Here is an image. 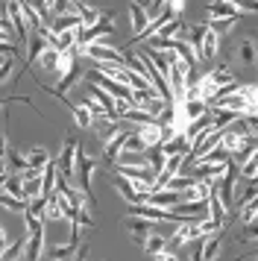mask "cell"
I'll return each instance as SVG.
<instances>
[{"label": "cell", "instance_id": "obj_1", "mask_svg": "<svg viewBox=\"0 0 258 261\" xmlns=\"http://www.w3.org/2000/svg\"><path fill=\"white\" fill-rule=\"evenodd\" d=\"M115 33V15L106 12L100 15V21L94 27H85V30H76V47H88V44H94V41H103L106 36H112Z\"/></svg>", "mask_w": 258, "mask_h": 261}, {"label": "cell", "instance_id": "obj_2", "mask_svg": "<svg viewBox=\"0 0 258 261\" xmlns=\"http://www.w3.org/2000/svg\"><path fill=\"white\" fill-rule=\"evenodd\" d=\"M100 167V162L97 159H91V155H85L82 153V147H80V153H76V176H73V182H76V188L85 194V200L94 202V191H91V176H94V170Z\"/></svg>", "mask_w": 258, "mask_h": 261}, {"label": "cell", "instance_id": "obj_3", "mask_svg": "<svg viewBox=\"0 0 258 261\" xmlns=\"http://www.w3.org/2000/svg\"><path fill=\"white\" fill-rule=\"evenodd\" d=\"M76 153H80V138H68L65 147H62V153H59V159H53L62 179H73L76 176Z\"/></svg>", "mask_w": 258, "mask_h": 261}, {"label": "cell", "instance_id": "obj_4", "mask_svg": "<svg viewBox=\"0 0 258 261\" xmlns=\"http://www.w3.org/2000/svg\"><path fill=\"white\" fill-rule=\"evenodd\" d=\"M23 255L30 261H41L44 255V223L35 226L33 232H27V241H23Z\"/></svg>", "mask_w": 258, "mask_h": 261}, {"label": "cell", "instance_id": "obj_5", "mask_svg": "<svg viewBox=\"0 0 258 261\" xmlns=\"http://www.w3.org/2000/svg\"><path fill=\"white\" fill-rule=\"evenodd\" d=\"M238 179H241V173H238V165H226V173H223L217 182H220V200L229 205V202H235V191H238Z\"/></svg>", "mask_w": 258, "mask_h": 261}, {"label": "cell", "instance_id": "obj_6", "mask_svg": "<svg viewBox=\"0 0 258 261\" xmlns=\"http://www.w3.org/2000/svg\"><path fill=\"white\" fill-rule=\"evenodd\" d=\"M147 205H156V208H176V202H182V194L179 191H170V188H162V191H150L147 194Z\"/></svg>", "mask_w": 258, "mask_h": 261}, {"label": "cell", "instance_id": "obj_7", "mask_svg": "<svg viewBox=\"0 0 258 261\" xmlns=\"http://www.w3.org/2000/svg\"><path fill=\"white\" fill-rule=\"evenodd\" d=\"M129 132H132V129H129ZM129 132L120 129L115 138H112V141L103 144V165H106V167H112V165L117 162V155L123 153V144H126V135H129Z\"/></svg>", "mask_w": 258, "mask_h": 261}, {"label": "cell", "instance_id": "obj_8", "mask_svg": "<svg viewBox=\"0 0 258 261\" xmlns=\"http://www.w3.org/2000/svg\"><path fill=\"white\" fill-rule=\"evenodd\" d=\"M226 165L229 162H223V165H211V162H194V179H202V182H217V179L226 173Z\"/></svg>", "mask_w": 258, "mask_h": 261}, {"label": "cell", "instance_id": "obj_9", "mask_svg": "<svg viewBox=\"0 0 258 261\" xmlns=\"http://www.w3.org/2000/svg\"><path fill=\"white\" fill-rule=\"evenodd\" d=\"M132 132H135V135L141 138V144H144L147 150L162 144V126H159L156 120H150V123H138V126H135Z\"/></svg>", "mask_w": 258, "mask_h": 261}, {"label": "cell", "instance_id": "obj_10", "mask_svg": "<svg viewBox=\"0 0 258 261\" xmlns=\"http://www.w3.org/2000/svg\"><path fill=\"white\" fill-rule=\"evenodd\" d=\"M126 226H129V235H132V241H135L138 247H144V241H147V235L152 232V226H156V223L144 220V217H135V214H129Z\"/></svg>", "mask_w": 258, "mask_h": 261}, {"label": "cell", "instance_id": "obj_11", "mask_svg": "<svg viewBox=\"0 0 258 261\" xmlns=\"http://www.w3.org/2000/svg\"><path fill=\"white\" fill-rule=\"evenodd\" d=\"M252 155H255V135H246V138H241V144L235 147L232 153H229V162L241 167L246 159H252Z\"/></svg>", "mask_w": 258, "mask_h": 261}, {"label": "cell", "instance_id": "obj_12", "mask_svg": "<svg viewBox=\"0 0 258 261\" xmlns=\"http://www.w3.org/2000/svg\"><path fill=\"white\" fill-rule=\"evenodd\" d=\"M205 15L209 18H235V21H241V9H235L232 3H226V0H211L205 6Z\"/></svg>", "mask_w": 258, "mask_h": 261}, {"label": "cell", "instance_id": "obj_13", "mask_svg": "<svg viewBox=\"0 0 258 261\" xmlns=\"http://www.w3.org/2000/svg\"><path fill=\"white\" fill-rule=\"evenodd\" d=\"M217 53H220V36L211 33L209 27H205L202 41H199V56H202V59H217Z\"/></svg>", "mask_w": 258, "mask_h": 261}, {"label": "cell", "instance_id": "obj_14", "mask_svg": "<svg viewBox=\"0 0 258 261\" xmlns=\"http://www.w3.org/2000/svg\"><path fill=\"white\" fill-rule=\"evenodd\" d=\"M205 205H209V217L211 220H217V223L226 226V214H229V205L220 200V194H217V188L209 194V200H205Z\"/></svg>", "mask_w": 258, "mask_h": 261}, {"label": "cell", "instance_id": "obj_15", "mask_svg": "<svg viewBox=\"0 0 258 261\" xmlns=\"http://www.w3.org/2000/svg\"><path fill=\"white\" fill-rule=\"evenodd\" d=\"M129 24H132V33L138 36V33H144V27L150 24V15H147V9L144 6H138V3H132L129 0Z\"/></svg>", "mask_w": 258, "mask_h": 261}, {"label": "cell", "instance_id": "obj_16", "mask_svg": "<svg viewBox=\"0 0 258 261\" xmlns=\"http://www.w3.org/2000/svg\"><path fill=\"white\" fill-rule=\"evenodd\" d=\"M188 147H191V144H188V138L182 135V132H176L170 141L159 144V150H162L164 155H185V153H188Z\"/></svg>", "mask_w": 258, "mask_h": 261}, {"label": "cell", "instance_id": "obj_17", "mask_svg": "<svg viewBox=\"0 0 258 261\" xmlns=\"http://www.w3.org/2000/svg\"><path fill=\"white\" fill-rule=\"evenodd\" d=\"M112 185H115V191L123 197V202H129V205H135V202H141V197L135 194V188L129 185V179H123V176H112Z\"/></svg>", "mask_w": 258, "mask_h": 261}, {"label": "cell", "instance_id": "obj_18", "mask_svg": "<svg viewBox=\"0 0 258 261\" xmlns=\"http://www.w3.org/2000/svg\"><path fill=\"white\" fill-rule=\"evenodd\" d=\"M44 47H47L44 38L38 36V33H30V41H27V68H30V65L44 53ZM27 68H23V71H27Z\"/></svg>", "mask_w": 258, "mask_h": 261}, {"label": "cell", "instance_id": "obj_19", "mask_svg": "<svg viewBox=\"0 0 258 261\" xmlns=\"http://www.w3.org/2000/svg\"><path fill=\"white\" fill-rule=\"evenodd\" d=\"M82 21H80V15H56L53 18V24H50V30L53 33H68V30H80Z\"/></svg>", "mask_w": 258, "mask_h": 261}, {"label": "cell", "instance_id": "obj_20", "mask_svg": "<svg viewBox=\"0 0 258 261\" xmlns=\"http://www.w3.org/2000/svg\"><path fill=\"white\" fill-rule=\"evenodd\" d=\"M23 159H27V165H30V167H35V170H41V167H44L47 162L53 159V155L47 153L44 147H30V150L23 153Z\"/></svg>", "mask_w": 258, "mask_h": 261}, {"label": "cell", "instance_id": "obj_21", "mask_svg": "<svg viewBox=\"0 0 258 261\" xmlns=\"http://www.w3.org/2000/svg\"><path fill=\"white\" fill-rule=\"evenodd\" d=\"M235 24H238L235 18H205V27H209L211 33H217L220 41H223V36H229V33H232Z\"/></svg>", "mask_w": 258, "mask_h": 261}, {"label": "cell", "instance_id": "obj_22", "mask_svg": "<svg viewBox=\"0 0 258 261\" xmlns=\"http://www.w3.org/2000/svg\"><path fill=\"white\" fill-rule=\"evenodd\" d=\"M76 247H80V244H73V241H68V244H56V247L50 249V258L53 261H70L73 255H76Z\"/></svg>", "mask_w": 258, "mask_h": 261}, {"label": "cell", "instance_id": "obj_23", "mask_svg": "<svg viewBox=\"0 0 258 261\" xmlns=\"http://www.w3.org/2000/svg\"><path fill=\"white\" fill-rule=\"evenodd\" d=\"M9 197H15V200H23V182H21V173H12V176H6V182H3V188ZM27 202V200H23Z\"/></svg>", "mask_w": 258, "mask_h": 261}, {"label": "cell", "instance_id": "obj_24", "mask_svg": "<svg viewBox=\"0 0 258 261\" xmlns=\"http://www.w3.org/2000/svg\"><path fill=\"white\" fill-rule=\"evenodd\" d=\"M185 33H188V47L197 53V59H199V41H202V33H205V24H191V27H185Z\"/></svg>", "mask_w": 258, "mask_h": 261}, {"label": "cell", "instance_id": "obj_25", "mask_svg": "<svg viewBox=\"0 0 258 261\" xmlns=\"http://www.w3.org/2000/svg\"><path fill=\"white\" fill-rule=\"evenodd\" d=\"M164 162H167V155H164L159 147H150V150H147V167H150L156 176L164 170Z\"/></svg>", "mask_w": 258, "mask_h": 261}, {"label": "cell", "instance_id": "obj_26", "mask_svg": "<svg viewBox=\"0 0 258 261\" xmlns=\"http://www.w3.org/2000/svg\"><path fill=\"white\" fill-rule=\"evenodd\" d=\"M115 165H123V167H147V150H144V153H120Z\"/></svg>", "mask_w": 258, "mask_h": 261}, {"label": "cell", "instance_id": "obj_27", "mask_svg": "<svg viewBox=\"0 0 258 261\" xmlns=\"http://www.w3.org/2000/svg\"><path fill=\"white\" fill-rule=\"evenodd\" d=\"M182 30H185V21H182V18H173V21H167V24H164L152 38H173V36L179 38V33H182Z\"/></svg>", "mask_w": 258, "mask_h": 261}, {"label": "cell", "instance_id": "obj_28", "mask_svg": "<svg viewBox=\"0 0 258 261\" xmlns=\"http://www.w3.org/2000/svg\"><path fill=\"white\" fill-rule=\"evenodd\" d=\"M70 112H73V120H76V126H80V129H88V126L94 123L91 112H88L85 106H76V103H70Z\"/></svg>", "mask_w": 258, "mask_h": 261}, {"label": "cell", "instance_id": "obj_29", "mask_svg": "<svg viewBox=\"0 0 258 261\" xmlns=\"http://www.w3.org/2000/svg\"><path fill=\"white\" fill-rule=\"evenodd\" d=\"M209 76H211V83L217 85V91H220V85H229V83L235 80V76H232V71H229L226 65H217V68H214V71L209 73Z\"/></svg>", "mask_w": 258, "mask_h": 261}, {"label": "cell", "instance_id": "obj_30", "mask_svg": "<svg viewBox=\"0 0 258 261\" xmlns=\"http://www.w3.org/2000/svg\"><path fill=\"white\" fill-rule=\"evenodd\" d=\"M0 205H3L6 212H15V214H23V208H27V202H23V200H15V197H9L6 191H0Z\"/></svg>", "mask_w": 258, "mask_h": 261}, {"label": "cell", "instance_id": "obj_31", "mask_svg": "<svg viewBox=\"0 0 258 261\" xmlns=\"http://www.w3.org/2000/svg\"><path fill=\"white\" fill-rule=\"evenodd\" d=\"M238 173H241V179H246V182H255V176H258V159L255 155L246 159L244 165L238 167Z\"/></svg>", "mask_w": 258, "mask_h": 261}, {"label": "cell", "instance_id": "obj_32", "mask_svg": "<svg viewBox=\"0 0 258 261\" xmlns=\"http://www.w3.org/2000/svg\"><path fill=\"white\" fill-rule=\"evenodd\" d=\"M56 47L53 50H59V53H65V50H70L73 44H76V30H68V33H56Z\"/></svg>", "mask_w": 258, "mask_h": 261}, {"label": "cell", "instance_id": "obj_33", "mask_svg": "<svg viewBox=\"0 0 258 261\" xmlns=\"http://www.w3.org/2000/svg\"><path fill=\"white\" fill-rule=\"evenodd\" d=\"M197 162H211V165H223V162H229V153H226L220 144H217V147H211L209 153L202 155V159H197Z\"/></svg>", "mask_w": 258, "mask_h": 261}, {"label": "cell", "instance_id": "obj_34", "mask_svg": "<svg viewBox=\"0 0 258 261\" xmlns=\"http://www.w3.org/2000/svg\"><path fill=\"white\" fill-rule=\"evenodd\" d=\"M56 62H59V50H53V47H44V53L38 56V65L44 71H56Z\"/></svg>", "mask_w": 258, "mask_h": 261}, {"label": "cell", "instance_id": "obj_35", "mask_svg": "<svg viewBox=\"0 0 258 261\" xmlns=\"http://www.w3.org/2000/svg\"><path fill=\"white\" fill-rule=\"evenodd\" d=\"M197 182H199V179H194V176H173L170 182H167V188H170V191H179V194H182V191L194 188Z\"/></svg>", "mask_w": 258, "mask_h": 261}, {"label": "cell", "instance_id": "obj_36", "mask_svg": "<svg viewBox=\"0 0 258 261\" xmlns=\"http://www.w3.org/2000/svg\"><path fill=\"white\" fill-rule=\"evenodd\" d=\"M164 247H167V241H164L162 235H156V232H150V235H147V241H144V247H141V249H147V252L152 255V252H162Z\"/></svg>", "mask_w": 258, "mask_h": 261}, {"label": "cell", "instance_id": "obj_37", "mask_svg": "<svg viewBox=\"0 0 258 261\" xmlns=\"http://www.w3.org/2000/svg\"><path fill=\"white\" fill-rule=\"evenodd\" d=\"M44 208H47V200L44 197H33V200H27V212L38 217V220H44Z\"/></svg>", "mask_w": 258, "mask_h": 261}, {"label": "cell", "instance_id": "obj_38", "mask_svg": "<svg viewBox=\"0 0 258 261\" xmlns=\"http://www.w3.org/2000/svg\"><path fill=\"white\" fill-rule=\"evenodd\" d=\"M27 6H33L35 12L41 15V21H47V18H53V12H50V0H23Z\"/></svg>", "mask_w": 258, "mask_h": 261}, {"label": "cell", "instance_id": "obj_39", "mask_svg": "<svg viewBox=\"0 0 258 261\" xmlns=\"http://www.w3.org/2000/svg\"><path fill=\"white\" fill-rule=\"evenodd\" d=\"M241 59H244V65H255V41L252 38H246L241 44Z\"/></svg>", "mask_w": 258, "mask_h": 261}, {"label": "cell", "instance_id": "obj_40", "mask_svg": "<svg viewBox=\"0 0 258 261\" xmlns=\"http://www.w3.org/2000/svg\"><path fill=\"white\" fill-rule=\"evenodd\" d=\"M6 167H15V170H18V173H21V170H27V159H23V153H15V150H12V153H6Z\"/></svg>", "mask_w": 258, "mask_h": 261}, {"label": "cell", "instance_id": "obj_41", "mask_svg": "<svg viewBox=\"0 0 258 261\" xmlns=\"http://www.w3.org/2000/svg\"><path fill=\"white\" fill-rule=\"evenodd\" d=\"M241 223H255V200L241 205Z\"/></svg>", "mask_w": 258, "mask_h": 261}, {"label": "cell", "instance_id": "obj_42", "mask_svg": "<svg viewBox=\"0 0 258 261\" xmlns=\"http://www.w3.org/2000/svg\"><path fill=\"white\" fill-rule=\"evenodd\" d=\"M12 68H15V56H6V59H3V65H0V85L9 80Z\"/></svg>", "mask_w": 258, "mask_h": 261}, {"label": "cell", "instance_id": "obj_43", "mask_svg": "<svg viewBox=\"0 0 258 261\" xmlns=\"http://www.w3.org/2000/svg\"><path fill=\"white\" fill-rule=\"evenodd\" d=\"M68 6H70V0H50V12H53V18H56V15H68Z\"/></svg>", "mask_w": 258, "mask_h": 261}, {"label": "cell", "instance_id": "obj_44", "mask_svg": "<svg viewBox=\"0 0 258 261\" xmlns=\"http://www.w3.org/2000/svg\"><path fill=\"white\" fill-rule=\"evenodd\" d=\"M226 3H232L235 9H241V12H244V9H246V12H255V9H258L255 0H226Z\"/></svg>", "mask_w": 258, "mask_h": 261}, {"label": "cell", "instance_id": "obj_45", "mask_svg": "<svg viewBox=\"0 0 258 261\" xmlns=\"http://www.w3.org/2000/svg\"><path fill=\"white\" fill-rule=\"evenodd\" d=\"M241 241H255V223H244V232H241Z\"/></svg>", "mask_w": 258, "mask_h": 261}, {"label": "cell", "instance_id": "obj_46", "mask_svg": "<svg viewBox=\"0 0 258 261\" xmlns=\"http://www.w3.org/2000/svg\"><path fill=\"white\" fill-rule=\"evenodd\" d=\"M152 261H179V258H176V252L162 249V252H152Z\"/></svg>", "mask_w": 258, "mask_h": 261}, {"label": "cell", "instance_id": "obj_47", "mask_svg": "<svg viewBox=\"0 0 258 261\" xmlns=\"http://www.w3.org/2000/svg\"><path fill=\"white\" fill-rule=\"evenodd\" d=\"M6 153H9V141H6V132L0 129V159L6 162Z\"/></svg>", "mask_w": 258, "mask_h": 261}, {"label": "cell", "instance_id": "obj_48", "mask_svg": "<svg viewBox=\"0 0 258 261\" xmlns=\"http://www.w3.org/2000/svg\"><path fill=\"white\" fill-rule=\"evenodd\" d=\"M6 247H9V235H6V229L0 226V252H3Z\"/></svg>", "mask_w": 258, "mask_h": 261}, {"label": "cell", "instance_id": "obj_49", "mask_svg": "<svg viewBox=\"0 0 258 261\" xmlns=\"http://www.w3.org/2000/svg\"><path fill=\"white\" fill-rule=\"evenodd\" d=\"M6 6H9V0H0V18H9L6 15Z\"/></svg>", "mask_w": 258, "mask_h": 261}, {"label": "cell", "instance_id": "obj_50", "mask_svg": "<svg viewBox=\"0 0 258 261\" xmlns=\"http://www.w3.org/2000/svg\"><path fill=\"white\" fill-rule=\"evenodd\" d=\"M132 3H138V6H144V9L150 6V0H132Z\"/></svg>", "mask_w": 258, "mask_h": 261}, {"label": "cell", "instance_id": "obj_51", "mask_svg": "<svg viewBox=\"0 0 258 261\" xmlns=\"http://www.w3.org/2000/svg\"><path fill=\"white\" fill-rule=\"evenodd\" d=\"M0 173H6V162L3 159H0Z\"/></svg>", "mask_w": 258, "mask_h": 261}, {"label": "cell", "instance_id": "obj_52", "mask_svg": "<svg viewBox=\"0 0 258 261\" xmlns=\"http://www.w3.org/2000/svg\"><path fill=\"white\" fill-rule=\"evenodd\" d=\"M6 176H9V173H0V188H3V182H6Z\"/></svg>", "mask_w": 258, "mask_h": 261}, {"label": "cell", "instance_id": "obj_53", "mask_svg": "<svg viewBox=\"0 0 258 261\" xmlns=\"http://www.w3.org/2000/svg\"><path fill=\"white\" fill-rule=\"evenodd\" d=\"M3 59H6V56H0V65H3Z\"/></svg>", "mask_w": 258, "mask_h": 261}]
</instances>
